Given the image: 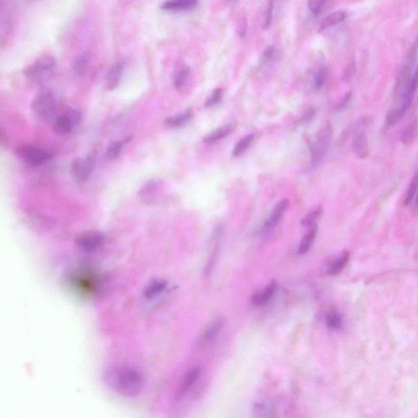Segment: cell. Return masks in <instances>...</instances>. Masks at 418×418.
<instances>
[{
	"label": "cell",
	"instance_id": "obj_1",
	"mask_svg": "<svg viewBox=\"0 0 418 418\" xmlns=\"http://www.w3.org/2000/svg\"><path fill=\"white\" fill-rule=\"evenodd\" d=\"M104 380L112 390L125 398H135L142 393L145 386L142 374L135 368L124 365L109 368Z\"/></svg>",
	"mask_w": 418,
	"mask_h": 418
},
{
	"label": "cell",
	"instance_id": "obj_2",
	"mask_svg": "<svg viewBox=\"0 0 418 418\" xmlns=\"http://www.w3.org/2000/svg\"><path fill=\"white\" fill-rule=\"evenodd\" d=\"M58 98L54 92L48 88H42L38 92L32 102L34 114L44 122H52L58 117Z\"/></svg>",
	"mask_w": 418,
	"mask_h": 418
},
{
	"label": "cell",
	"instance_id": "obj_3",
	"mask_svg": "<svg viewBox=\"0 0 418 418\" xmlns=\"http://www.w3.org/2000/svg\"><path fill=\"white\" fill-rule=\"evenodd\" d=\"M56 60L54 56L44 55L24 68V78L32 82H40L52 76L56 70Z\"/></svg>",
	"mask_w": 418,
	"mask_h": 418
},
{
	"label": "cell",
	"instance_id": "obj_4",
	"mask_svg": "<svg viewBox=\"0 0 418 418\" xmlns=\"http://www.w3.org/2000/svg\"><path fill=\"white\" fill-rule=\"evenodd\" d=\"M334 136V128L332 125L326 124L316 134V139L309 144L310 153L313 167L318 166L327 154L332 139Z\"/></svg>",
	"mask_w": 418,
	"mask_h": 418
},
{
	"label": "cell",
	"instance_id": "obj_5",
	"mask_svg": "<svg viewBox=\"0 0 418 418\" xmlns=\"http://www.w3.org/2000/svg\"><path fill=\"white\" fill-rule=\"evenodd\" d=\"M15 154L19 160L32 167H38L54 158V154L36 146L24 144L16 147Z\"/></svg>",
	"mask_w": 418,
	"mask_h": 418
},
{
	"label": "cell",
	"instance_id": "obj_6",
	"mask_svg": "<svg viewBox=\"0 0 418 418\" xmlns=\"http://www.w3.org/2000/svg\"><path fill=\"white\" fill-rule=\"evenodd\" d=\"M82 114L78 110L70 108L58 114L54 121V130L59 135L72 134L82 122Z\"/></svg>",
	"mask_w": 418,
	"mask_h": 418
},
{
	"label": "cell",
	"instance_id": "obj_7",
	"mask_svg": "<svg viewBox=\"0 0 418 418\" xmlns=\"http://www.w3.org/2000/svg\"><path fill=\"white\" fill-rule=\"evenodd\" d=\"M96 162V154L91 152L84 158H76L72 162L70 171L74 178L78 182H85L92 174Z\"/></svg>",
	"mask_w": 418,
	"mask_h": 418
},
{
	"label": "cell",
	"instance_id": "obj_8",
	"mask_svg": "<svg viewBox=\"0 0 418 418\" xmlns=\"http://www.w3.org/2000/svg\"><path fill=\"white\" fill-rule=\"evenodd\" d=\"M202 368L200 367L192 368V370L187 372L176 394V400H180L183 397H185L187 394L192 392L194 387L198 384V380L202 376Z\"/></svg>",
	"mask_w": 418,
	"mask_h": 418
},
{
	"label": "cell",
	"instance_id": "obj_9",
	"mask_svg": "<svg viewBox=\"0 0 418 418\" xmlns=\"http://www.w3.org/2000/svg\"><path fill=\"white\" fill-rule=\"evenodd\" d=\"M290 204L288 198H284L276 205V207L274 208L265 223L263 224L262 230L263 233L270 232L277 226Z\"/></svg>",
	"mask_w": 418,
	"mask_h": 418
},
{
	"label": "cell",
	"instance_id": "obj_10",
	"mask_svg": "<svg viewBox=\"0 0 418 418\" xmlns=\"http://www.w3.org/2000/svg\"><path fill=\"white\" fill-rule=\"evenodd\" d=\"M126 62L121 60L112 64L104 78V85L108 90H114L120 84Z\"/></svg>",
	"mask_w": 418,
	"mask_h": 418
},
{
	"label": "cell",
	"instance_id": "obj_11",
	"mask_svg": "<svg viewBox=\"0 0 418 418\" xmlns=\"http://www.w3.org/2000/svg\"><path fill=\"white\" fill-rule=\"evenodd\" d=\"M104 236L99 232H88L78 237L77 244L84 251H94L103 244Z\"/></svg>",
	"mask_w": 418,
	"mask_h": 418
},
{
	"label": "cell",
	"instance_id": "obj_12",
	"mask_svg": "<svg viewBox=\"0 0 418 418\" xmlns=\"http://www.w3.org/2000/svg\"><path fill=\"white\" fill-rule=\"evenodd\" d=\"M352 150L358 158L364 160L370 154V144L368 136L364 132H358L352 140Z\"/></svg>",
	"mask_w": 418,
	"mask_h": 418
},
{
	"label": "cell",
	"instance_id": "obj_13",
	"mask_svg": "<svg viewBox=\"0 0 418 418\" xmlns=\"http://www.w3.org/2000/svg\"><path fill=\"white\" fill-rule=\"evenodd\" d=\"M197 4L198 2L196 0H172L162 2L160 8L164 11H187L194 8Z\"/></svg>",
	"mask_w": 418,
	"mask_h": 418
},
{
	"label": "cell",
	"instance_id": "obj_14",
	"mask_svg": "<svg viewBox=\"0 0 418 418\" xmlns=\"http://www.w3.org/2000/svg\"><path fill=\"white\" fill-rule=\"evenodd\" d=\"M236 122H230V124H227L224 126L214 129L204 138V142L210 144V143L216 142L218 140L226 138L227 136H229L230 134H232L234 129L236 128Z\"/></svg>",
	"mask_w": 418,
	"mask_h": 418
},
{
	"label": "cell",
	"instance_id": "obj_15",
	"mask_svg": "<svg viewBox=\"0 0 418 418\" xmlns=\"http://www.w3.org/2000/svg\"><path fill=\"white\" fill-rule=\"evenodd\" d=\"M194 112L192 108L187 109L182 113L178 114L176 116H171L164 121L165 126L170 128H178L184 127L193 118Z\"/></svg>",
	"mask_w": 418,
	"mask_h": 418
},
{
	"label": "cell",
	"instance_id": "obj_16",
	"mask_svg": "<svg viewBox=\"0 0 418 418\" xmlns=\"http://www.w3.org/2000/svg\"><path fill=\"white\" fill-rule=\"evenodd\" d=\"M90 54L84 52L76 56L72 64V72L76 77H82L88 67L90 62Z\"/></svg>",
	"mask_w": 418,
	"mask_h": 418
},
{
	"label": "cell",
	"instance_id": "obj_17",
	"mask_svg": "<svg viewBox=\"0 0 418 418\" xmlns=\"http://www.w3.org/2000/svg\"><path fill=\"white\" fill-rule=\"evenodd\" d=\"M132 136H126L121 140H116L110 143L106 149V156L110 160L118 158L122 153V149L125 146L132 142Z\"/></svg>",
	"mask_w": 418,
	"mask_h": 418
},
{
	"label": "cell",
	"instance_id": "obj_18",
	"mask_svg": "<svg viewBox=\"0 0 418 418\" xmlns=\"http://www.w3.org/2000/svg\"><path fill=\"white\" fill-rule=\"evenodd\" d=\"M276 288H277V284L273 281L266 288L265 290L255 294L252 298V302L254 305H262L264 303L267 302L274 296Z\"/></svg>",
	"mask_w": 418,
	"mask_h": 418
},
{
	"label": "cell",
	"instance_id": "obj_19",
	"mask_svg": "<svg viewBox=\"0 0 418 418\" xmlns=\"http://www.w3.org/2000/svg\"><path fill=\"white\" fill-rule=\"evenodd\" d=\"M346 18V12L345 11L338 10V11L334 12L321 20L320 24V30L327 29L332 26L342 22Z\"/></svg>",
	"mask_w": 418,
	"mask_h": 418
},
{
	"label": "cell",
	"instance_id": "obj_20",
	"mask_svg": "<svg viewBox=\"0 0 418 418\" xmlns=\"http://www.w3.org/2000/svg\"><path fill=\"white\" fill-rule=\"evenodd\" d=\"M222 328V321L220 320H216V321H214L208 328L207 330L204 332V334H202V338L200 339L201 344L207 345L209 342H211L212 340H214L216 338L218 334L220 332Z\"/></svg>",
	"mask_w": 418,
	"mask_h": 418
},
{
	"label": "cell",
	"instance_id": "obj_21",
	"mask_svg": "<svg viewBox=\"0 0 418 418\" xmlns=\"http://www.w3.org/2000/svg\"><path fill=\"white\" fill-rule=\"evenodd\" d=\"M167 288V282L164 280H154L150 282L144 290V296L147 299H153L160 295Z\"/></svg>",
	"mask_w": 418,
	"mask_h": 418
},
{
	"label": "cell",
	"instance_id": "obj_22",
	"mask_svg": "<svg viewBox=\"0 0 418 418\" xmlns=\"http://www.w3.org/2000/svg\"><path fill=\"white\" fill-rule=\"evenodd\" d=\"M418 134V122L416 120L410 122L404 129L401 136V142L404 145H410L414 142Z\"/></svg>",
	"mask_w": 418,
	"mask_h": 418
},
{
	"label": "cell",
	"instance_id": "obj_23",
	"mask_svg": "<svg viewBox=\"0 0 418 418\" xmlns=\"http://www.w3.org/2000/svg\"><path fill=\"white\" fill-rule=\"evenodd\" d=\"M254 134H248L247 136H244L241 138L240 140H238V142L236 143L234 146L233 152H232V156L234 157H238L241 154L244 153L248 147L251 145L252 142H254Z\"/></svg>",
	"mask_w": 418,
	"mask_h": 418
},
{
	"label": "cell",
	"instance_id": "obj_24",
	"mask_svg": "<svg viewBox=\"0 0 418 418\" xmlns=\"http://www.w3.org/2000/svg\"><path fill=\"white\" fill-rule=\"evenodd\" d=\"M316 232H317V228L316 226H313L312 229L310 230V232L303 237L302 240L300 241L298 254H305L309 251L314 240V238H316Z\"/></svg>",
	"mask_w": 418,
	"mask_h": 418
},
{
	"label": "cell",
	"instance_id": "obj_25",
	"mask_svg": "<svg viewBox=\"0 0 418 418\" xmlns=\"http://www.w3.org/2000/svg\"><path fill=\"white\" fill-rule=\"evenodd\" d=\"M349 252H345L340 258H338L336 260H334V262L330 265V269H328L330 274L335 276V274L340 273L345 268L347 262H349Z\"/></svg>",
	"mask_w": 418,
	"mask_h": 418
},
{
	"label": "cell",
	"instance_id": "obj_26",
	"mask_svg": "<svg viewBox=\"0 0 418 418\" xmlns=\"http://www.w3.org/2000/svg\"><path fill=\"white\" fill-rule=\"evenodd\" d=\"M326 324L332 330H338L342 325V318L338 312L331 310L326 314Z\"/></svg>",
	"mask_w": 418,
	"mask_h": 418
},
{
	"label": "cell",
	"instance_id": "obj_27",
	"mask_svg": "<svg viewBox=\"0 0 418 418\" xmlns=\"http://www.w3.org/2000/svg\"><path fill=\"white\" fill-rule=\"evenodd\" d=\"M404 114L401 112V110L398 106L394 107L387 113L386 117V125L387 127H392L396 124V122L400 120Z\"/></svg>",
	"mask_w": 418,
	"mask_h": 418
},
{
	"label": "cell",
	"instance_id": "obj_28",
	"mask_svg": "<svg viewBox=\"0 0 418 418\" xmlns=\"http://www.w3.org/2000/svg\"><path fill=\"white\" fill-rule=\"evenodd\" d=\"M223 89L218 88L212 91L211 94L208 96L207 100L205 102V106L212 107L216 106L218 103L220 102L222 99Z\"/></svg>",
	"mask_w": 418,
	"mask_h": 418
},
{
	"label": "cell",
	"instance_id": "obj_29",
	"mask_svg": "<svg viewBox=\"0 0 418 418\" xmlns=\"http://www.w3.org/2000/svg\"><path fill=\"white\" fill-rule=\"evenodd\" d=\"M418 174H416L415 176L412 179L411 182H410V186L407 190V194L405 196L404 204H410V202L412 201L414 197L416 196V192H418Z\"/></svg>",
	"mask_w": 418,
	"mask_h": 418
},
{
	"label": "cell",
	"instance_id": "obj_30",
	"mask_svg": "<svg viewBox=\"0 0 418 418\" xmlns=\"http://www.w3.org/2000/svg\"><path fill=\"white\" fill-rule=\"evenodd\" d=\"M327 76L328 70L326 67H321L316 72L313 78L314 86L316 89H320L322 87V85L324 84L325 81L327 80Z\"/></svg>",
	"mask_w": 418,
	"mask_h": 418
},
{
	"label": "cell",
	"instance_id": "obj_31",
	"mask_svg": "<svg viewBox=\"0 0 418 418\" xmlns=\"http://www.w3.org/2000/svg\"><path fill=\"white\" fill-rule=\"evenodd\" d=\"M190 73V69L189 67H185V68L180 69L176 74L175 78H174V87L176 88V89H180V88H182L185 84Z\"/></svg>",
	"mask_w": 418,
	"mask_h": 418
},
{
	"label": "cell",
	"instance_id": "obj_32",
	"mask_svg": "<svg viewBox=\"0 0 418 418\" xmlns=\"http://www.w3.org/2000/svg\"><path fill=\"white\" fill-rule=\"evenodd\" d=\"M356 62L353 60L350 63L345 70H343L342 76H340V80L344 82H350L353 80L356 74Z\"/></svg>",
	"mask_w": 418,
	"mask_h": 418
},
{
	"label": "cell",
	"instance_id": "obj_33",
	"mask_svg": "<svg viewBox=\"0 0 418 418\" xmlns=\"http://www.w3.org/2000/svg\"><path fill=\"white\" fill-rule=\"evenodd\" d=\"M307 4H308L310 11L312 12L314 16H318V15H320L322 10L324 8L326 1H322V0H310V1L308 2Z\"/></svg>",
	"mask_w": 418,
	"mask_h": 418
},
{
	"label": "cell",
	"instance_id": "obj_34",
	"mask_svg": "<svg viewBox=\"0 0 418 418\" xmlns=\"http://www.w3.org/2000/svg\"><path fill=\"white\" fill-rule=\"evenodd\" d=\"M321 212L322 211L320 208L316 209L314 211L310 212L308 215L303 218L302 222V225L306 226H312L314 225L316 220H318V218L320 216Z\"/></svg>",
	"mask_w": 418,
	"mask_h": 418
},
{
	"label": "cell",
	"instance_id": "obj_35",
	"mask_svg": "<svg viewBox=\"0 0 418 418\" xmlns=\"http://www.w3.org/2000/svg\"><path fill=\"white\" fill-rule=\"evenodd\" d=\"M273 12H274V2L270 1L267 5L266 15V20L264 22V24L262 26V29L264 30L269 29L270 26H272V20H273Z\"/></svg>",
	"mask_w": 418,
	"mask_h": 418
},
{
	"label": "cell",
	"instance_id": "obj_36",
	"mask_svg": "<svg viewBox=\"0 0 418 418\" xmlns=\"http://www.w3.org/2000/svg\"><path fill=\"white\" fill-rule=\"evenodd\" d=\"M276 47L274 46H268L264 50L262 54V62H270L276 58Z\"/></svg>",
	"mask_w": 418,
	"mask_h": 418
},
{
	"label": "cell",
	"instance_id": "obj_37",
	"mask_svg": "<svg viewBox=\"0 0 418 418\" xmlns=\"http://www.w3.org/2000/svg\"><path fill=\"white\" fill-rule=\"evenodd\" d=\"M248 30V24L247 19L246 18H242L240 22H238V27H237L238 36H240L241 38H244L247 34Z\"/></svg>",
	"mask_w": 418,
	"mask_h": 418
},
{
	"label": "cell",
	"instance_id": "obj_38",
	"mask_svg": "<svg viewBox=\"0 0 418 418\" xmlns=\"http://www.w3.org/2000/svg\"><path fill=\"white\" fill-rule=\"evenodd\" d=\"M350 96H352V94L350 92H348V94H346V96L343 98L342 100L340 102V104L338 106V109L340 110L344 108V107L348 104L349 102L350 99Z\"/></svg>",
	"mask_w": 418,
	"mask_h": 418
},
{
	"label": "cell",
	"instance_id": "obj_39",
	"mask_svg": "<svg viewBox=\"0 0 418 418\" xmlns=\"http://www.w3.org/2000/svg\"><path fill=\"white\" fill-rule=\"evenodd\" d=\"M0 143H1V146L4 147L7 146L8 138L7 136L5 135L4 129L1 128V134H0Z\"/></svg>",
	"mask_w": 418,
	"mask_h": 418
},
{
	"label": "cell",
	"instance_id": "obj_40",
	"mask_svg": "<svg viewBox=\"0 0 418 418\" xmlns=\"http://www.w3.org/2000/svg\"><path fill=\"white\" fill-rule=\"evenodd\" d=\"M411 81L414 82V84L416 85V87H418V67L416 72L414 74V77L411 78Z\"/></svg>",
	"mask_w": 418,
	"mask_h": 418
},
{
	"label": "cell",
	"instance_id": "obj_41",
	"mask_svg": "<svg viewBox=\"0 0 418 418\" xmlns=\"http://www.w3.org/2000/svg\"><path fill=\"white\" fill-rule=\"evenodd\" d=\"M412 47L414 48H416V50H418V34L416 36V38H415V41H414V44Z\"/></svg>",
	"mask_w": 418,
	"mask_h": 418
},
{
	"label": "cell",
	"instance_id": "obj_42",
	"mask_svg": "<svg viewBox=\"0 0 418 418\" xmlns=\"http://www.w3.org/2000/svg\"><path fill=\"white\" fill-rule=\"evenodd\" d=\"M416 206H418V198H416Z\"/></svg>",
	"mask_w": 418,
	"mask_h": 418
}]
</instances>
